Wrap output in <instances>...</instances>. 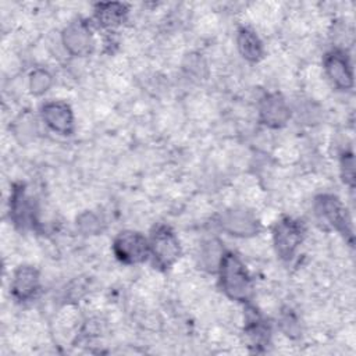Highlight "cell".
I'll list each match as a JSON object with an SVG mask.
<instances>
[{
	"mask_svg": "<svg viewBox=\"0 0 356 356\" xmlns=\"http://www.w3.org/2000/svg\"><path fill=\"white\" fill-rule=\"evenodd\" d=\"M220 284L222 291L234 300L245 302L250 298L253 291L252 278L241 261V259L234 253H224L220 264Z\"/></svg>",
	"mask_w": 356,
	"mask_h": 356,
	"instance_id": "6da1fadb",
	"label": "cell"
},
{
	"mask_svg": "<svg viewBox=\"0 0 356 356\" xmlns=\"http://www.w3.org/2000/svg\"><path fill=\"white\" fill-rule=\"evenodd\" d=\"M149 249L150 254L153 256L154 264L163 268H167L172 263H175V260L181 254L178 238L171 231V228L165 225H159L153 229L149 241Z\"/></svg>",
	"mask_w": 356,
	"mask_h": 356,
	"instance_id": "7a4b0ae2",
	"label": "cell"
},
{
	"mask_svg": "<svg viewBox=\"0 0 356 356\" xmlns=\"http://www.w3.org/2000/svg\"><path fill=\"white\" fill-rule=\"evenodd\" d=\"M113 250L120 261L128 264L140 263L146 260L150 253L149 241L142 234L135 231L120 232L114 239Z\"/></svg>",
	"mask_w": 356,
	"mask_h": 356,
	"instance_id": "3957f363",
	"label": "cell"
},
{
	"mask_svg": "<svg viewBox=\"0 0 356 356\" xmlns=\"http://www.w3.org/2000/svg\"><path fill=\"white\" fill-rule=\"evenodd\" d=\"M303 225L292 218H282L273 231L274 246L280 257L291 259L303 239Z\"/></svg>",
	"mask_w": 356,
	"mask_h": 356,
	"instance_id": "277c9868",
	"label": "cell"
},
{
	"mask_svg": "<svg viewBox=\"0 0 356 356\" xmlns=\"http://www.w3.org/2000/svg\"><path fill=\"white\" fill-rule=\"evenodd\" d=\"M316 213L317 216L332 225L335 229L341 231L345 235H349L352 239V225L348 217V213L342 203L332 195H323L316 199Z\"/></svg>",
	"mask_w": 356,
	"mask_h": 356,
	"instance_id": "5b68a950",
	"label": "cell"
},
{
	"mask_svg": "<svg viewBox=\"0 0 356 356\" xmlns=\"http://www.w3.org/2000/svg\"><path fill=\"white\" fill-rule=\"evenodd\" d=\"M324 70L331 82L341 88L349 89L353 85L352 64L343 50H332L324 57Z\"/></svg>",
	"mask_w": 356,
	"mask_h": 356,
	"instance_id": "8992f818",
	"label": "cell"
},
{
	"mask_svg": "<svg viewBox=\"0 0 356 356\" xmlns=\"http://www.w3.org/2000/svg\"><path fill=\"white\" fill-rule=\"evenodd\" d=\"M63 43L72 56H88L93 50L92 32L82 21H74L64 29Z\"/></svg>",
	"mask_w": 356,
	"mask_h": 356,
	"instance_id": "52a82bcc",
	"label": "cell"
},
{
	"mask_svg": "<svg viewBox=\"0 0 356 356\" xmlns=\"http://www.w3.org/2000/svg\"><path fill=\"white\" fill-rule=\"evenodd\" d=\"M46 125L60 135H71L74 131V115L71 107L64 102H49L42 107Z\"/></svg>",
	"mask_w": 356,
	"mask_h": 356,
	"instance_id": "ba28073f",
	"label": "cell"
},
{
	"mask_svg": "<svg viewBox=\"0 0 356 356\" xmlns=\"http://www.w3.org/2000/svg\"><path fill=\"white\" fill-rule=\"evenodd\" d=\"M221 227L235 236H252L259 231L257 218L248 210L235 209L222 214Z\"/></svg>",
	"mask_w": 356,
	"mask_h": 356,
	"instance_id": "9c48e42d",
	"label": "cell"
},
{
	"mask_svg": "<svg viewBox=\"0 0 356 356\" xmlns=\"http://www.w3.org/2000/svg\"><path fill=\"white\" fill-rule=\"evenodd\" d=\"M259 114L261 122L273 128L282 127L291 117V111L286 102L284 100L282 96L277 93L267 95L260 102Z\"/></svg>",
	"mask_w": 356,
	"mask_h": 356,
	"instance_id": "30bf717a",
	"label": "cell"
},
{
	"mask_svg": "<svg viewBox=\"0 0 356 356\" xmlns=\"http://www.w3.org/2000/svg\"><path fill=\"white\" fill-rule=\"evenodd\" d=\"M39 289V273L31 266H21L13 277L11 293L18 300H28Z\"/></svg>",
	"mask_w": 356,
	"mask_h": 356,
	"instance_id": "8fae6325",
	"label": "cell"
},
{
	"mask_svg": "<svg viewBox=\"0 0 356 356\" xmlns=\"http://www.w3.org/2000/svg\"><path fill=\"white\" fill-rule=\"evenodd\" d=\"M236 43H238V49L239 53L249 61H257L261 58L263 56V46L260 39L257 38V35L248 29V28H242L238 32V38H236Z\"/></svg>",
	"mask_w": 356,
	"mask_h": 356,
	"instance_id": "7c38bea8",
	"label": "cell"
},
{
	"mask_svg": "<svg viewBox=\"0 0 356 356\" xmlns=\"http://www.w3.org/2000/svg\"><path fill=\"white\" fill-rule=\"evenodd\" d=\"M127 15V7L121 3H102L96 7V19L104 28L118 26Z\"/></svg>",
	"mask_w": 356,
	"mask_h": 356,
	"instance_id": "4fadbf2b",
	"label": "cell"
},
{
	"mask_svg": "<svg viewBox=\"0 0 356 356\" xmlns=\"http://www.w3.org/2000/svg\"><path fill=\"white\" fill-rule=\"evenodd\" d=\"M10 210H11L13 220L17 224H26L29 221V218L32 217L31 204L28 203V199H26V196L24 193V189L21 186L14 189V192H13Z\"/></svg>",
	"mask_w": 356,
	"mask_h": 356,
	"instance_id": "5bb4252c",
	"label": "cell"
},
{
	"mask_svg": "<svg viewBox=\"0 0 356 356\" xmlns=\"http://www.w3.org/2000/svg\"><path fill=\"white\" fill-rule=\"evenodd\" d=\"M51 85V75L46 70H35L29 78V88L33 95L44 93Z\"/></svg>",
	"mask_w": 356,
	"mask_h": 356,
	"instance_id": "9a60e30c",
	"label": "cell"
},
{
	"mask_svg": "<svg viewBox=\"0 0 356 356\" xmlns=\"http://www.w3.org/2000/svg\"><path fill=\"white\" fill-rule=\"evenodd\" d=\"M249 325H248V334L252 338V341L256 345H261L268 339V328L266 327L264 321L260 320L256 314L249 318Z\"/></svg>",
	"mask_w": 356,
	"mask_h": 356,
	"instance_id": "2e32d148",
	"label": "cell"
},
{
	"mask_svg": "<svg viewBox=\"0 0 356 356\" xmlns=\"http://www.w3.org/2000/svg\"><path fill=\"white\" fill-rule=\"evenodd\" d=\"M78 225H79L81 231L85 234H96L102 228V222H100L99 217L89 211L79 216Z\"/></svg>",
	"mask_w": 356,
	"mask_h": 356,
	"instance_id": "e0dca14e",
	"label": "cell"
},
{
	"mask_svg": "<svg viewBox=\"0 0 356 356\" xmlns=\"http://www.w3.org/2000/svg\"><path fill=\"white\" fill-rule=\"evenodd\" d=\"M342 177L346 184H349V185L353 184L355 168H353L352 154H343V157H342Z\"/></svg>",
	"mask_w": 356,
	"mask_h": 356,
	"instance_id": "ac0fdd59",
	"label": "cell"
}]
</instances>
